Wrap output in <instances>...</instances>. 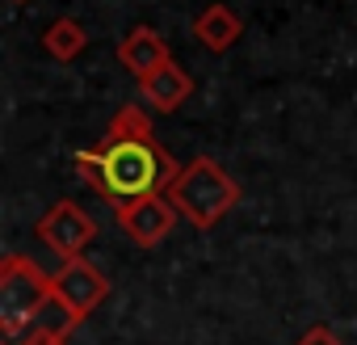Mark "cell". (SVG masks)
Here are the masks:
<instances>
[{"instance_id":"3","label":"cell","mask_w":357,"mask_h":345,"mask_svg":"<svg viewBox=\"0 0 357 345\" xmlns=\"http://www.w3.org/2000/svg\"><path fill=\"white\" fill-rule=\"evenodd\" d=\"M51 303H55L51 274H43L22 253H9L5 265H0V328H5V337L17 341L22 332H30V324Z\"/></svg>"},{"instance_id":"10","label":"cell","mask_w":357,"mask_h":345,"mask_svg":"<svg viewBox=\"0 0 357 345\" xmlns=\"http://www.w3.org/2000/svg\"><path fill=\"white\" fill-rule=\"evenodd\" d=\"M43 47H47V55H51V59L68 64V59H76V55L89 47V30H84L76 17H59L55 26H47Z\"/></svg>"},{"instance_id":"5","label":"cell","mask_w":357,"mask_h":345,"mask_svg":"<svg viewBox=\"0 0 357 345\" xmlns=\"http://www.w3.org/2000/svg\"><path fill=\"white\" fill-rule=\"evenodd\" d=\"M38 236H43V244L55 253V257H63V261H76L89 244H93V236H97V223H93V215L80 207V203H72V198H63V203H55L43 219H38Z\"/></svg>"},{"instance_id":"1","label":"cell","mask_w":357,"mask_h":345,"mask_svg":"<svg viewBox=\"0 0 357 345\" xmlns=\"http://www.w3.org/2000/svg\"><path fill=\"white\" fill-rule=\"evenodd\" d=\"M101 147V164H105V203L130 207L139 198L151 194H168V186L181 177V164L168 156V147L151 139H122V143H97Z\"/></svg>"},{"instance_id":"4","label":"cell","mask_w":357,"mask_h":345,"mask_svg":"<svg viewBox=\"0 0 357 345\" xmlns=\"http://www.w3.org/2000/svg\"><path fill=\"white\" fill-rule=\"evenodd\" d=\"M51 291H55V307H59L68 320L80 324V320L109 295V282H105V274H101L93 261L76 257V261H63V265L51 274Z\"/></svg>"},{"instance_id":"11","label":"cell","mask_w":357,"mask_h":345,"mask_svg":"<svg viewBox=\"0 0 357 345\" xmlns=\"http://www.w3.org/2000/svg\"><path fill=\"white\" fill-rule=\"evenodd\" d=\"M155 131H151V118H147V110H139V105H122L114 118H109V126H105V135H101V143H122V139H151Z\"/></svg>"},{"instance_id":"7","label":"cell","mask_w":357,"mask_h":345,"mask_svg":"<svg viewBox=\"0 0 357 345\" xmlns=\"http://www.w3.org/2000/svg\"><path fill=\"white\" fill-rule=\"evenodd\" d=\"M118 64L135 76V80H147L151 72H160L164 64H172L164 38L151 30V26H135L122 43H118Z\"/></svg>"},{"instance_id":"9","label":"cell","mask_w":357,"mask_h":345,"mask_svg":"<svg viewBox=\"0 0 357 345\" xmlns=\"http://www.w3.org/2000/svg\"><path fill=\"white\" fill-rule=\"evenodd\" d=\"M240 34H244V22H240V13L227 9V5H211V9H202V13L194 17V38H198L206 51H215V55L231 51Z\"/></svg>"},{"instance_id":"14","label":"cell","mask_w":357,"mask_h":345,"mask_svg":"<svg viewBox=\"0 0 357 345\" xmlns=\"http://www.w3.org/2000/svg\"><path fill=\"white\" fill-rule=\"evenodd\" d=\"M13 5H26V0H13Z\"/></svg>"},{"instance_id":"8","label":"cell","mask_w":357,"mask_h":345,"mask_svg":"<svg viewBox=\"0 0 357 345\" xmlns=\"http://www.w3.org/2000/svg\"><path fill=\"white\" fill-rule=\"evenodd\" d=\"M139 93H143V101L155 114H176V110L190 101L194 80H190V72L181 64H164L160 72H151L147 80H139Z\"/></svg>"},{"instance_id":"13","label":"cell","mask_w":357,"mask_h":345,"mask_svg":"<svg viewBox=\"0 0 357 345\" xmlns=\"http://www.w3.org/2000/svg\"><path fill=\"white\" fill-rule=\"evenodd\" d=\"M298 345H340V337H336L328 324H315V328H307V332L298 337Z\"/></svg>"},{"instance_id":"12","label":"cell","mask_w":357,"mask_h":345,"mask_svg":"<svg viewBox=\"0 0 357 345\" xmlns=\"http://www.w3.org/2000/svg\"><path fill=\"white\" fill-rule=\"evenodd\" d=\"M76 172H80V182L93 186L97 194H105V164H101V147H80L76 152Z\"/></svg>"},{"instance_id":"2","label":"cell","mask_w":357,"mask_h":345,"mask_svg":"<svg viewBox=\"0 0 357 345\" xmlns=\"http://www.w3.org/2000/svg\"><path fill=\"white\" fill-rule=\"evenodd\" d=\"M168 203L176 207V215L190 219L194 228H215L236 203H240V186L236 177H227L223 164L211 156H198L181 168V177L168 186Z\"/></svg>"},{"instance_id":"6","label":"cell","mask_w":357,"mask_h":345,"mask_svg":"<svg viewBox=\"0 0 357 345\" xmlns=\"http://www.w3.org/2000/svg\"><path fill=\"white\" fill-rule=\"evenodd\" d=\"M118 223L139 249H155L176 228V207L168 203V194H151V198H139L130 207H118Z\"/></svg>"}]
</instances>
